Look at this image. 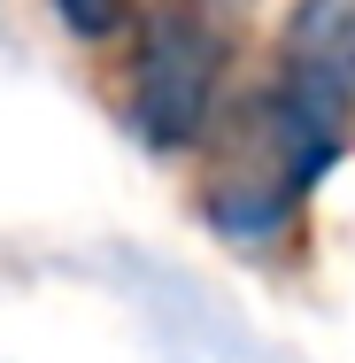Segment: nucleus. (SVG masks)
<instances>
[{"label":"nucleus","instance_id":"2","mask_svg":"<svg viewBox=\"0 0 355 363\" xmlns=\"http://www.w3.org/2000/svg\"><path fill=\"white\" fill-rule=\"evenodd\" d=\"M255 0H140L124 55V124L154 155H193L232 101L240 23Z\"/></svg>","mask_w":355,"mask_h":363},{"label":"nucleus","instance_id":"4","mask_svg":"<svg viewBox=\"0 0 355 363\" xmlns=\"http://www.w3.org/2000/svg\"><path fill=\"white\" fill-rule=\"evenodd\" d=\"M55 8V23L85 39V47H101V39H124V23L140 16V0H47Z\"/></svg>","mask_w":355,"mask_h":363},{"label":"nucleus","instance_id":"1","mask_svg":"<svg viewBox=\"0 0 355 363\" xmlns=\"http://www.w3.org/2000/svg\"><path fill=\"white\" fill-rule=\"evenodd\" d=\"M348 140H355L348 124H332L325 108H309L286 85L255 77L247 93L224 101L209 140L193 147L201 155V224L240 255L286 247L309 217L317 186L340 170Z\"/></svg>","mask_w":355,"mask_h":363},{"label":"nucleus","instance_id":"3","mask_svg":"<svg viewBox=\"0 0 355 363\" xmlns=\"http://www.w3.org/2000/svg\"><path fill=\"white\" fill-rule=\"evenodd\" d=\"M263 77L355 132V0H293Z\"/></svg>","mask_w":355,"mask_h":363}]
</instances>
